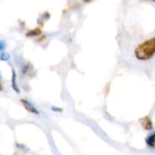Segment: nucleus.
<instances>
[{
  "instance_id": "obj_1",
  "label": "nucleus",
  "mask_w": 155,
  "mask_h": 155,
  "mask_svg": "<svg viewBox=\"0 0 155 155\" xmlns=\"http://www.w3.org/2000/svg\"><path fill=\"white\" fill-rule=\"evenodd\" d=\"M155 55V35L144 40L134 49V57L141 62H146Z\"/></svg>"
},
{
  "instance_id": "obj_2",
  "label": "nucleus",
  "mask_w": 155,
  "mask_h": 155,
  "mask_svg": "<svg viewBox=\"0 0 155 155\" xmlns=\"http://www.w3.org/2000/svg\"><path fill=\"white\" fill-rule=\"evenodd\" d=\"M20 102L22 103V104L24 105V107H25L28 112H30V113H32V114H39L38 111H37V109H36L30 102H28V101H26V100H25V99H21Z\"/></svg>"
},
{
  "instance_id": "obj_3",
  "label": "nucleus",
  "mask_w": 155,
  "mask_h": 155,
  "mask_svg": "<svg viewBox=\"0 0 155 155\" xmlns=\"http://www.w3.org/2000/svg\"><path fill=\"white\" fill-rule=\"evenodd\" d=\"M141 124H142L143 127L145 130L150 131V130H152V129H153V123H152L151 119H150L148 116L143 117V118L141 120Z\"/></svg>"
},
{
  "instance_id": "obj_4",
  "label": "nucleus",
  "mask_w": 155,
  "mask_h": 155,
  "mask_svg": "<svg viewBox=\"0 0 155 155\" xmlns=\"http://www.w3.org/2000/svg\"><path fill=\"white\" fill-rule=\"evenodd\" d=\"M11 80H12L11 82H12V88H13V90L15 93L19 94L20 93V89H19L17 82H16V74H15V71L14 69L12 70V79Z\"/></svg>"
},
{
  "instance_id": "obj_5",
  "label": "nucleus",
  "mask_w": 155,
  "mask_h": 155,
  "mask_svg": "<svg viewBox=\"0 0 155 155\" xmlns=\"http://www.w3.org/2000/svg\"><path fill=\"white\" fill-rule=\"evenodd\" d=\"M146 143L149 147L151 148H155V133L150 134L146 138Z\"/></svg>"
},
{
  "instance_id": "obj_6",
  "label": "nucleus",
  "mask_w": 155,
  "mask_h": 155,
  "mask_svg": "<svg viewBox=\"0 0 155 155\" xmlns=\"http://www.w3.org/2000/svg\"><path fill=\"white\" fill-rule=\"evenodd\" d=\"M41 33H42V32H41V30H40L39 28H34V29L29 30V31L26 33L25 35H26L27 37H33V36H37V35H39Z\"/></svg>"
},
{
  "instance_id": "obj_7",
  "label": "nucleus",
  "mask_w": 155,
  "mask_h": 155,
  "mask_svg": "<svg viewBox=\"0 0 155 155\" xmlns=\"http://www.w3.org/2000/svg\"><path fill=\"white\" fill-rule=\"evenodd\" d=\"M9 58H10L9 54H7V53H5V52L2 53L1 55H0V60H1V61H8Z\"/></svg>"
},
{
  "instance_id": "obj_8",
  "label": "nucleus",
  "mask_w": 155,
  "mask_h": 155,
  "mask_svg": "<svg viewBox=\"0 0 155 155\" xmlns=\"http://www.w3.org/2000/svg\"><path fill=\"white\" fill-rule=\"evenodd\" d=\"M5 47V45L3 41H0V51H3Z\"/></svg>"
},
{
  "instance_id": "obj_9",
  "label": "nucleus",
  "mask_w": 155,
  "mask_h": 155,
  "mask_svg": "<svg viewBox=\"0 0 155 155\" xmlns=\"http://www.w3.org/2000/svg\"><path fill=\"white\" fill-rule=\"evenodd\" d=\"M52 110H53V111H55V112H62V109L56 108V107H52Z\"/></svg>"
},
{
  "instance_id": "obj_10",
  "label": "nucleus",
  "mask_w": 155,
  "mask_h": 155,
  "mask_svg": "<svg viewBox=\"0 0 155 155\" xmlns=\"http://www.w3.org/2000/svg\"><path fill=\"white\" fill-rule=\"evenodd\" d=\"M2 90H3V85H2L1 81H0V91H2Z\"/></svg>"
}]
</instances>
